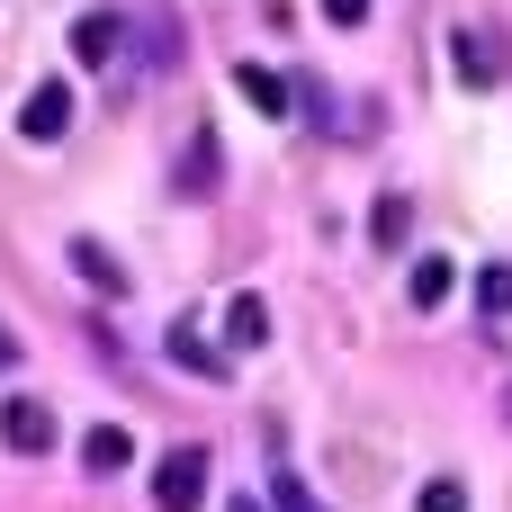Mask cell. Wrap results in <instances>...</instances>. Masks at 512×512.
Segmentation results:
<instances>
[{
  "instance_id": "11",
  "label": "cell",
  "mask_w": 512,
  "mask_h": 512,
  "mask_svg": "<svg viewBox=\"0 0 512 512\" xmlns=\"http://www.w3.org/2000/svg\"><path fill=\"white\" fill-rule=\"evenodd\" d=\"M405 288H414V306H423V315H432V306H441V297H450V288H459V270H450V261H441V252H423V261H414V279H405Z\"/></svg>"
},
{
  "instance_id": "14",
  "label": "cell",
  "mask_w": 512,
  "mask_h": 512,
  "mask_svg": "<svg viewBox=\"0 0 512 512\" xmlns=\"http://www.w3.org/2000/svg\"><path fill=\"white\" fill-rule=\"evenodd\" d=\"M171 360H180V369H207V378H225V360L198 342V324H171Z\"/></svg>"
},
{
  "instance_id": "2",
  "label": "cell",
  "mask_w": 512,
  "mask_h": 512,
  "mask_svg": "<svg viewBox=\"0 0 512 512\" xmlns=\"http://www.w3.org/2000/svg\"><path fill=\"white\" fill-rule=\"evenodd\" d=\"M72 117H81L72 81H36V90H27V108H18V135H27V144H63V135H72Z\"/></svg>"
},
{
  "instance_id": "15",
  "label": "cell",
  "mask_w": 512,
  "mask_h": 512,
  "mask_svg": "<svg viewBox=\"0 0 512 512\" xmlns=\"http://www.w3.org/2000/svg\"><path fill=\"white\" fill-rule=\"evenodd\" d=\"M414 512H468V486H459V477H432V486L414 495Z\"/></svg>"
},
{
  "instance_id": "13",
  "label": "cell",
  "mask_w": 512,
  "mask_h": 512,
  "mask_svg": "<svg viewBox=\"0 0 512 512\" xmlns=\"http://www.w3.org/2000/svg\"><path fill=\"white\" fill-rule=\"evenodd\" d=\"M216 189V144H189L180 153V198H207Z\"/></svg>"
},
{
  "instance_id": "12",
  "label": "cell",
  "mask_w": 512,
  "mask_h": 512,
  "mask_svg": "<svg viewBox=\"0 0 512 512\" xmlns=\"http://www.w3.org/2000/svg\"><path fill=\"white\" fill-rule=\"evenodd\" d=\"M477 315H486V324L512 315V261H486V270H477Z\"/></svg>"
},
{
  "instance_id": "18",
  "label": "cell",
  "mask_w": 512,
  "mask_h": 512,
  "mask_svg": "<svg viewBox=\"0 0 512 512\" xmlns=\"http://www.w3.org/2000/svg\"><path fill=\"white\" fill-rule=\"evenodd\" d=\"M9 360H18V342H9V333H0V369H9Z\"/></svg>"
},
{
  "instance_id": "6",
  "label": "cell",
  "mask_w": 512,
  "mask_h": 512,
  "mask_svg": "<svg viewBox=\"0 0 512 512\" xmlns=\"http://www.w3.org/2000/svg\"><path fill=\"white\" fill-rule=\"evenodd\" d=\"M369 243H378V252H405V243H414V198H405V189H387V198L369 207Z\"/></svg>"
},
{
  "instance_id": "5",
  "label": "cell",
  "mask_w": 512,
  "mask_h": 512,
  "mask_svg": "<svg viewBox=\"0 0 512 512\" xmlns=\"http://www.w3.org/2000/svg\"><path fill=\"white\" fill-rule=\"evenodd\" d=\"M234 90H243L261 117H288V108H297V81H279L270 63H243V72H234Z\"/></svg>"
},
{
  "instance_id": "1",
  "label": "cell",
  "mask_w": 512,
  "mask_h": 512,
  "mask_svg": "<svg viewBox=\"0 0 512 512\" xmlns=\"http://www.w3.org/2000/svg\"><path fill=\"white\" fill-rule=\"evenodd\" d=\"M153 504H162V512H198V504H207V450H198V441L162 450V468H153Z\"/></svg>"
},
{
  "instance_id": "10",
  "label": "cell",
  "mask_w": 512,
  "mask_h": 512,
  "mask_svg": "<svg viewBox=\"0 0 512 512\" xmlns=\"http://www.w3.org/2000/svg\"><path fill=\"white\" fill-rule=\"evenodd\" d=\"M72 270H81V279H90L99 297H117V288H126V270H117V261H108V243H90V234L72 243Z\"/></svg>"
},
{
  "instance_id": "9",
  "label": "cell",
  "mask_w": 512,
  "mask_h": 512,
  "mask_svg": "<svg viewBox=\"0 0 512 512\" xmlns=\"http://www.w3.org/2000/svg\"><path fill=\"white\" fill-rule=\"evenodd\" d=\"M126 459H135V441H126V432H117V423H99V432H90V441H81V468H90V477H117V468H126Z\"/></svg>"
},
{
  "instance_id": "8",
  "label": "cell",
  "mask_w": 512,
  "mask_h": 512,
  "mask_svg": "<svg viewBox=\"0 0 512 512\" xmlns=\"http://www.w3.org/2000/svg\"><path fill=\"white\" fill-rule=\"evenodd\" d=\"M225 342H234V351H261V342H270V306H261L252 288L225 306Z\"/></svg>"
},
{
  "instance_id": "3",
  "label": "cell",
  "mask_w": 512,
  "mask_h": 512,
  "mask_svg": "<svg viewBox=\"0 0 512 512\" xmlns=\"http://www.w3.org/2000/svg\"><path fill=\"white\" fill-rule=\"evenodd\" d=\"M0 441H9L18 459L54 450V405H45V396H9V405H0Z\"/></svg>"
},
{
  "instance_id": "17",
  "label": "cell",
  "mask_w": 512,
  "mask_h": 512,
  "mask_svg": "<svg viewBox=\"0 0 512 512\" xmlns=\"http://www.w3.org/2000/svg\"><path fill=\"white\" fill-rule=\"evenodd\" d=\"M324 18H333V27H360V18H369V0H324Z\"/></svg>"
},
{
  "instance_id": "20",
  "label": "cell",
  "mask_w": 512,
  "mask_h": 512,
  "mask_svg": "<svg viewBox=\"0 0 512 512\" xmlns=\"http://www.w3.org/2000/svg\"><path fill=\"white\" fill-rule=\"evenodd\" d=\"M504 423H512V387H504Z\"/></svg>"
},
{
  "instance_id": "4",
  "label": "cell",
  "mask_w": 512,
  "mask_h": 512,
  "mask_svg": "<svg viewBox=\"0 0 512 512\" xmlns=\"http://www.w3.org/2000/svg\"><path fill=\"white\" fill-rule=\"evenodd\" d=\"M117 36H126V18H117V9H81V18H72V54H81V63H108V54H117Z\"/></svg>"
},
{
  "instance_id": "7",
  "label": "cell",
  "mask_w": 512,
  "mask_h": 512,
  "mask_svg": "<svg viewBox=\"0 0 512 512\" xmlns=\"http://www.w3.org/2000/svg\"><path fill=\"white\" fill-rule=\"evenodd\" d=\"M450 63H459V81H468V90H495V81H504V45H495V36H459V54H450Z\"/></svg>"
},
{
  "instance_id": "16",
  "label": "cell",
  "mask_w": 512,
  "mask_h": 512,
  "mask_svg": "<svg viewBox=\"0 0 512 512\" xmlns=\"http://www.w3.org/2000/svg\"><path fill=\"white\" fill-rule=\"evenodd\" d=\"M270 512H324V504L306 495V477H288V468H279V477H270Z\"/></svg>"
},
{
  "instance_id": "19",
  "label": "cell",
  "mask_w": 512,
  "mask_h": 512,
  "mask_svg": "<svg viewBox=\"0 0 512 512\" xmlns=\"http://www.w3.org/2000/svg\"><path fill=\"white\" fill-rule=\"evenodd\" d=\"M225 512H261V504H225Z\"/></svg>"
}]
</instances>
